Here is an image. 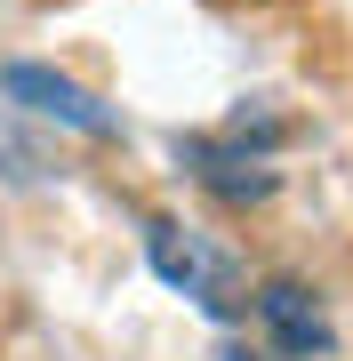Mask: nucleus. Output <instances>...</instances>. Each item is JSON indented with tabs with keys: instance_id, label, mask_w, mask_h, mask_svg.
<instances>
[{
	"instance_id": "obj_3",
	"label": "nucleus",
	"mask_w": 353,
	"mask_h": 361,
	"mask_svg": "<svg viewBox=\"0 0 353 361\" xmlns=\"http://www.w3.org/2000/svg\"><path fill=\"white\" fill-rule=\"evenodd\" d=\"M169 161L185 169V185H193L201 201L225 209V217H249V209H273L281 201V161L273 153H249V145L225 137V129H177Z\"/></svg>"
},
{
	"instance_id": "obj_6",
	"label": "nucleus",
	"mask_w": 353,
	"mask_h": 361,
	"mask_svg": "<svg viewBox=\"0 0 353 361\" xmlns=\"http://www.w3.org/2000/svg\"><path fill=\"white\" fill-rule=\"evenodd\" d=\"M225 137H241L249 153H273V161H281V145H289V121L273 113V97H241L233 113H225Z\"/></svg>"
},
{
	"instance_id": "obj_1",
	"label": "nucleus",
	"mask_w": 353,
	"mask_h": 361,
	"mask_svg": "<svg viewBox=\"0 0 353 361\" xmlns=\"http://www.w3.org/2000/svg\"><path fill=\"white\" fill-rule=\"evenodd\" d=\"M137 249H144V265H153V281L169 297H185L201 322L249 329V281H257V273H249V257L217 225L185 217V209H144L137 217Z\"/></svg>"
},
{
	"instance_id": "obj_4",
	"label": "nucleus",
	"mask_w": 353,
	"mask_h": 361,
	"mask_svg": "<svg viewBox=\"0 0 353 361\" xmlns=\"http://www.w3.org/2000/svg\"><path fill=\"white\" fill-rule=\"evenodd\" d=\"M249 329H257L265 353L281 361H329L337 353V322H329L321 281H305L297 265H273L249 281Z\"/></svg>"
},
{
	"instance_id": "obj_5",
	"label": "nucleus",
	"mask_w": 353,
	"mask_h": 361,
	"mask_svg": "<svg viewBox=\"0 0 353 361\" xmlns=\"http://www.w3.org/2000/svg\"><path fill=\"white\" fill-rule=\"evenodd\" d=\"M49 177H56V161H49V129H32L16 104H0V185H8V193H40Z\"/></svg>"
},
{
	"instance_id": "obj_7",
	"label": "nucleus",
	"mask_w": 353,
	"mask_h": 361,
	"mask_svg": "<svg viewBox=\"0 0 353 361\" xmlns=\"http://www.w3.org/2000/svg\"><path fill=\"white\" fill-rule=\"evenodd\" d=\"M217 361H281V353H265L257 337H225V345H217Z\"/></svg>"
},
{
	"instance_id": "obj_2",
	"label": "nucleus",
	"mask_w": 353,
	"mask_h": 361,
	"mask_svg": "<svg viewBox=\"0 0 353 361\" xmlns=\"http://www.w3.org/2000/svg\"><path fill=\"white\" fill-rule=\"evenodd\" d=\"M0 104L32 121V129H56V137H80V145H120V104H105L89 80H73L65 65H40V56H8L0 65Z\"/></svg>"
}]
</instances>
